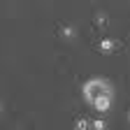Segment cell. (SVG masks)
<instances>
[{"label": "cell", "mask_w": 130, "mask_h": 130, "mask_svg": "<svg viewBox=\"0 0 130 130\" xmlns=\"http://www.w3.org/2000/svg\"><path fill=\"white\" fill-rule=\"evenodd\" d=\"M84 98H86V102L88 105H93L98 98H105V95H114V88H111V84L107 79H102V77H93V79H88L86 84H84Z\"/></svg>", "instance_id": "6da1fadb"}, {"label": "cell", "mask_w": 130, "mask_h": 130, "mask_svg": "<svg viewBox=\"0 0 130 130\" xmlns=\"http://www.w3.org/2000/svg\"><path fill=\"white\" fill-rule=\"evenodd\" d=\"M111 105H114V95H105V98H98V100L91 105L98 114H105V111H109L111 109Z\"/></svg>", "instance_id": "7a4b0ae2"}, {"label": "cell", "mask_w": 130, "mask_h": 130, "mask_svg": "<svg viewBox=\"0 0 130 130\" xmlns=\"http://www.w3.org/2000/svg\"><path fill=\"white\" fill-rule=\"evenodd\" d=\"M98 49H100L102 54H111V51L119 49V42L114 40V37H102L100 42H98Z\"/></svg>", "instance_id": "3957f363"}, {"label": "cell", "mask_w": 130, "mask_h": 130, "mask_svg": "<svg viewBox=\"0 0 130 130\" xmlns=\"http://www.w3.org/2000/svg\"><path fill=\"white\" fill-rule=\"evenodd\" d=\"M74 130H91V119H88V116H77Z\"/></svg>", "instance_id": "277c9868"}, {"label": "cell", "mask_w": 130, "mask_h": 130, "mask_svg": "<svg viewBox=\"0 0 130 130\" xmlns=\"http://www.w3.org/2000/svg\"><path fill=\"white\" fill-rule=\"evenodd\" d=\"M91 130H107V121H105L102 116L91 119Z\"/></svg>", "instance_id": "5b68a950"}, {"label": "cell", "mask_w": 130, "mask_h": 130, "mask_svg": "<svg viewBox=\"0 0 130 130\" xmlns=\"http://www.w3.org/2000/svg\"><path fill=\"white\" fill-rule=\"evenodd\" d=\"M107 23H109V19H107V14H105V12H100V14L95 16V23H93V26L102 30V28H107Z\"/></svg>", "instance_id": "8992f818"}, {"label": "cell", "mask_w": 130, "mask_h": 130, "mask_svg": "<svg viewBox=\"0 0 130 130\" xmlns=\"http://www.w3.org/2000/svg\"><path fill=\"white\" fill-rule=\"evenodd\" d=\"M60 35H63L65 40H72V37L77 35V30H74L72 26H60Z\"/></svg>", "instance_id": "52a82bcc"}, {"label": "cell", "mask_w": 130, "mask_h": 130, "mask_svg": "<svg viewBox=\"0 0 130 130\" xmlns=\"http://www.w3.org/2000/svg\"><path fill=\"white\" fill-rule=\"evenodd\" d=\"M0 111H3V102H0Z\"/></svg>", "instance_id": "ba28073f"}]
</instances>
